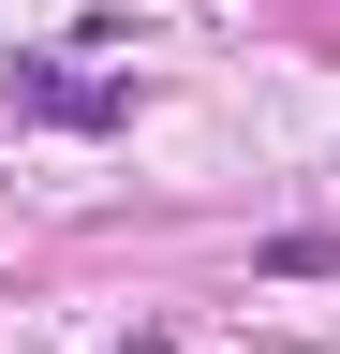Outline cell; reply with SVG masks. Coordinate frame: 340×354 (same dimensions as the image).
Returning <instances> with one entry per match:
<instances>
[{
    "mask_svg": "<svg viewBox=\"0 0 340 354\" xmlns=\"http://www.w3.org/2000/svg\"><path fill=\"white\" fill-rule=\"evenodd\" d=\"M15 118H45V133H118V118H134V74H89V44H30V59H15Z\"/></svg>",
    "mask_w": 340,
    "mask_h": 354,
    "instance_id": "1",
    "label": "cell"
}]
</instances>
